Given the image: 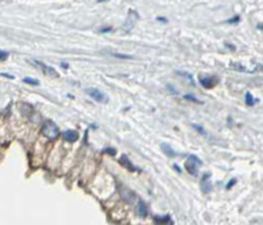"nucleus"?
I'll return each instance as SVG.
<instances>
[{
    "mask_svg": "<svg viewBox=\"0 0 263 225\" xmlns=\"http://www.w3.org/2000/svg\"><path fill=\"white\" fill-rule=\"evenodd\" d=\"M162 150H163V153L166 154L167 157H174V155H175V151H174L167 144H162Z\"/></svg>",
    "mask_w": 263,
    "mask_h": 225,
    "instance_id": "12",
    "label": "nucleus"
},
{
    "mask_svg": "<svg viewBox=\"0 0 263 225\" xmlns=\"http://www.w3.org/2000/svg\"><path fill=\"white\" fill-rule=\"evenodd\" d=\"M85 92L90 95V97H92L95 101H97V103H101V104H107V103H108V96H107L104 92L99 91L97 88L88 87V88H85Z\"/></svg>",
    "mask_w": 263,
    "mask_h": 225,
    "instance_id": "3",
    "label": "nucleus"
},
{
    "mask_svg": "<svg viewBox=\"0 0 263 225\" xmlns=\"http://www.w3.org/2000/svg\"><path fill=\"white\" fill-rule=\"evenodd\" d=\"M42 134L45 136L46 138L52 140V141L55 140V138L59 136L58 125H57L53 120H47V121H45V124L42 125Z\"/></svg>",
    "mask_w": 263,
    "mask_h": 225,
    "instance_id": "2",
    "label": "nucleus"
},
{
    "mask_svg": "<svg viewBox=\"0 0 263 225\" xmlns=\"http://www.w3.org/2000/svg\"><path fill=\"white\" fill-rule=\"evenodd\" d=\"M199 82L204 88H213L218 82V79L212 75H205V77H199Z\"/></svg>",
    "mask_w": 263,
    "mask_h": 225,
    "instance_id": "5",
    "label": "nucleus"
},
{
    "mask_svg": "<svg viewBox=\"0 0 263 225\" xmlns=\"http://www.w3.org/2000/svg\"><path fill=\"white\" fill-rule=\"evenodd\" d=\"M23 80L27 84H30V86H38L40 84V82L37 80V79H33V78H24Z\"/></svg>",
    "mask_w": 263,
    "mask_h": 225,
    "instance_id": "14",
    "label": "nucleus"
},
{
    "mask_svg": "<svg viewBox=\"0 0 263 225\" xmlns=\"http://www.w3.org/2000/svg\"><path fill=\"white\" fill-rule=\"evenodd\" d=\"M154 220H155V223H158V224H174V221L171 220L170 216H163V217L155 216Z\"/></svg>",
    "mask_w": 263,
    "mask_h": 225,
    "instance_id": "11",
    "label": "nucleus"
},
{
    "mask_svg": "<svg viewBox=\"0 0 263 225\" xmlns=\"http://www.w3.org/2000/svg\"><path fill=\"white\" fill-rule=\"evenodd\" d=\"M203 165L201 159L196 155H189L184 162V169L187 170V173L191 174L192 176H197L199 175V169Z\"/></svg>",
    "mask_w": 263,
    "mask_h": 225,
    "instance_id": "1",
    "label": "nucleus"
},
{
    "mask_svg": "<svg viewBox=\"0 0 263 225\" xmlns=\"http://www.w3.org/2000/svg\"><path fill=\"white\" fill-rule=\"evenodd\" d=\"M137 213H138L141 217H146V216H147L149 208H147V205H146V203H145V201L139 200V201L137 203Z\"/></svg>",
    "mask_w": 263,
    "mask_h": 225,
    "instance_id": "10",
    "label": "nucleus"
},
{
    "mask_svg": "<svg viewBox=\"0 0 263 225\" xmlns=\"http://www.w3.org/2000/svg\"><path fill=\"white\" fill-rule=\"evenodd\" d=\"M184 99H186V100H189V101H194V103H197V104H203L201 100L196 99V97L192 96V95H184Z\"/></svg>",
    "mask_w": 263,
    "mask_h": 225,
    "instance_id": "15",
    "label": "nucleus"
},
{
    "mask_svg": "<svg viewBox=\"0 0 263 225\" xmlns=\"http://www.w3.org/2000/svg\"><path fill=\"white\" fill-rule=\"evenodd\" d=\"M119 191H120V195H121V198L124 199L126 203H129V204H134L136 200H138V198H137V195H136V192H133L132 190L126 188V187H124V186L120 187Z\"/></svg>",
    "mask_w": 263,
    "mask_h": 225,
    "instance_id": "4",
    "label": "nucleus"
},
{
    "mask_svg": "<svg viewBox=\"0 0 263 225\" xmlns=\"http://www.w3.org/2000/svg\"><path fill=\"white\" fill-rule=\"evenodd\" d=\"M109 30H112V28H104V29H101L103 33H107V32H109Z\"/></svg>",
    "mask_w": 263,
    "mask_h": 225,
    "instance_id": "23",
    "label": "nucleus"
},
{
    "mask_svg": "<svg viewBox=\"0 0 263 225\" xmlns=\"http://www.w3.org/2000/svg\"><path fill=\"white\" fill-rule=\"evenodd\" d=\"M1 77H7V78H9V79H13V77H12V75H8V74H4V72H1Z\"/></svg>",
    "mask_w": 263,
    "mask_h": 225,
    "instance_id": "22",
    "label": "nucleus"
},
{
    "mask_svg": "<svg viewBox=\"0 0 263 225\" xmlns=\"http://www.w3.org/2000/svg\"><path fill=\"white\" fill-rule=\"evenodd\" d=\"M34 65L38 66L45 75H50V77H53V78H58L59 77V74L55 71V69L52 67V66H47V65H45V63H42L40 61H36V62H34Z\"/></svg>",
    "mask_w": 263,
    "mask_h": 225,
    "instance_id": "6",
    "label": "nucleus"
},
{
    "mask_svg": "<svg viewBox=\"0 0 263 225\" xmlns=\"http://www.w3.org/2000/svg\"><path fill=\"white\" fill-rule=\"evenodd\" d=\"M62 137H63V140L65 141H69V142H75V141H78V138H79V134H78V132L77 131H74V129H67V131H65L62 133Z\"/></svg>",
    "mask_w": 263,
    "mask_h": 225,
    "instance_id": "8",
    "label": "nucleus"
},
{
    "mask_svg": "<svg viewBox=\"0 0 263 225\" xmlns=\"http://www.w3.org/2000/svg\"><path fill=\"white\" fill-rule=\"evenodd\" d=\"M245 101H246V104H248V105L251 107V105H254V104H255L258 100L254 99V97H253V95L250 94V92H248V94L245 95Z\"/></svg>",
    "mask_w": 263,
    "mask_h": 225,
    "instance_id": "13",
    "label": "nucleus"
},
{
    "mask_svg": "<svg viewBox=\"0 0 263 225\" xmlns=\"http://www.w3.org/2000/svg\"><path fill=\"white\" fill-rule=\"evenodd\" d=\"M239 20V16H237V17H234V18H232V20H229V23L230 24H233V23H237V21Z\"/></svg>",
    "mask_w": 263,
    "mask_h": 225,
    "instance_id": "21",
    "label": "nucleus"
},
{
    "mask_svg": "<svg viewBox=\"0 0 263 225\" xmlns=\"http://www.w3.org/2000/svg\"><path fill=\"white\" fill-rule=\"evenodd\" d=\"M236 183H237V179H232V180H230V182H229V184L226 186V190H230V188H232V187H233L234 184H236Z\"/></svg>",
    "mask_w": 263,
    "mask_h": 225,
    "instance_id": "17",
    "label": "nucleus"
},
{
    "mask_svg": "<svg viewBox=\"0 0 263 225\" xmlns=\"http://www.w3.org/2000/svg\"><path fill=\"white\" fill-rule=\"evenodd\" d=\"M8 58V53L5 52H0V61H5Z\"/></svg>",
    "mask_w": 263,
    "mask_h": 225,
    "instance_id": "16",
    "label": "nucleus"
},
{
    "mask_svg": "<svg viewBox=\"0 0 263 225\" xmlns=\"http://www.w3.org/2000/svg\"><path fill=\"white\" fill-rule=\"evenodd\" d=\"M115 57H117V58H125V59H130L132 57L130 55H124V54H113Z\"/></svg>",
    "mask_w": 263,
    "mask_h": 225,
    "instance_id": "19",
    "label": "nucleus"
},
{
    "mask_svg": "<svg viewBox=\"0 0 263 225\" xmlns=\"http://www.w3.org/2000/svg\"><path fill=\"white\" fill-rule=\"evenodd\" d=\"M119 162H120V165H121L122 167H125L126 170H129V171H136L137 169L134 167V165H133L130 161H129V158L126 157L125 154H122L121 157H120V159H119Z\"/></svg>",
    "mask_w": 263,
    "mask_h": 225,
    "instance_id": "9",
    "label": "nucleus"
},
{
    "mask_svg": "<svg viewBox=\"0 0 263 225\" xmlns=\"http://www.w3.org/2000/svg\"><path fill=\"white\" fill-rule=\"evenodd\" d=\"M104 153H108L111 155H116V150H115V149H105V150H104Z\"/></svg>",
    "mask_w": 263,
    "mask_h": 225,
    "instance_id": "18",
    "label": "nucleus"
},
{
    "mask_svg": "<svg viewBox=\"0 0 263 225\" xmlns=\"http://www.w3.org/2000/svg\"><path fill=\"white\" fill-rule=\"evenodd\" d=\"M194 128H195V129H197V131L200 132V133H203V134H205V131H204V129L201 128L200 125H194Z\"/></svg>",
    "mask_w": 263,
    "mask_h": 225,
    "instance_id": "20",
    "label": "nucleus"
},
{
    "mask_svg": "<svg viewBox=\"0 0 263 225\" xmlns=\"http://www.w3.org/2000/svg\"><path fill=\"white\" fill-rule=\"evenodd\" d=\"M211 174H207V175H204L203 176V179H201V182H200V187H201V190H203V192L204 194H208V192H211L212 191V188H213V186H212V183H211Z\"/></svg>",
    "mask_w": 263,
    "mask_h": 225,
    "instance_id": "7",
    "label": "nucleus"
},
{
    "mask_svg": "<svg viewBox=\"0 0 263 225\" xmlns=\"http://www.w3.org/2000/svg\"><path fill=\"white\" fill-rule=\"evenodd\" d=\"M158 20H159V21H167L166 18H162V17H158Z\"/></svg>",
    "mask_w": 263,
    "mask_h": 225,
    "instance_id": "24",
    "label": "nucleus"
}]
</instances>
